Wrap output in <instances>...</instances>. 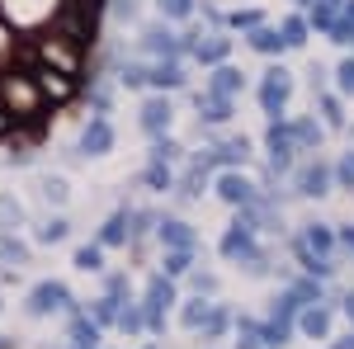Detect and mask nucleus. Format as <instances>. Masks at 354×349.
Instances as JSON below:
<instances>
[{
	"label": "nucleus",
	"mask_w": 354,
	"mask_h": 349,
	"mask_svg": "<svg viewBox=\"0 0 354 349\" xmlns=\"http://www.w3.org/2000/svg\"><path fill=\"white\" fill-rule=\"evenodd\" d=\"M137 57H147V62H185L189 57V38L180 33L175 24H142L137 33Z\"/></svg>",
	"instance_id": "1"
},
{
	"label": "nucleus",
	"mask_w": 354,
	"mask_h": 349,
	"mask_svg": "<svg viewBox=\"0 0 354 349\" xmlns=\"http://www.w3.org/2000/svg\"><path fill=\"white\" fill-rule=\"evenodd\" d=\"M255 100H260V113L265 118H288V104H293V71L288 66H279V62H270L265 66V76H260V85H255Z\"/></svg>",
	"instance_id": "2"
},
{
	"label": "nucleus",
	"mask_w": 354,
	"mask_h": 349,
	"mask_svg": "<svg viewBox=\"0 0 354 349\" xmlns=\"http://www.w3.org/2000/svg\"><path fill=\"white\" fill-rule=\"evenodd\" d=\"M288 194H293V198H326V194H335V170H330V161L312 156V161L293 165Z\"/></svg>",
	"instance_id": "3"
},
{
	"label": "nucleus",
	"mask_w": 354,
	"mask_h": 349,
	"mask_svg": "<svg viewBox=\"0 0 354 349\" xmlns=\"http://www.w3.org/2000/svg\"><path fill=\"white\" fill-rule=\"evenodd\" d=\"M265 156H270V170L274 175H293V165H298V142H293V128H288V118H274L270 128H265Z\"/></svg>",
	"instance_id": "4"
},
{
	"label": "nucleus",
	"mask_w": 354,
	"mask_h": 349,
	"mask_svg": "<svg viewBox=\"0 0 354 349\" xmlns=\"http://www.w3.org/2000/svg\"><path fill=\"white\" fill-rule=\"evenodd\" d=\"M28 317H53V312H76V297L62 279H43L28 288V302H24Z\"/></svg>",
	"instance_id": "5"
},
{
	"label": "nucleus",
	"mask_w": 354,
	"mask_h": 349,
	"mask_svg": "<svg viewBox=\"0 0 354 349\" xmlns=\"http://www.w3.org/2000/svg\"><path fill=\"white\" fill-rule=\"evenodd\" d=\"M185 38H189V57L198 62V66H222V62L232 57L227 28H222V33H213V28H189Z\"/></svg>",
	"instance_id": "6"
},
{
	"label": "nucleus",
	"mask_w": 354,
	"mask_h": 349,
	"mask_svg": "<svg viewBox=\"0 0 354 349\" xmlns=\"http://www.w3.org/2000/svg\"><path fill=\"white\" fill-rule=\"evenodd\" d=\"M113 147H118V133H113V123L109 118H85V128H81V137H76V151L81 156H90V161H100V156H109Z\"/></svg>",
	"instance_id": "7"
},
{
	"label": "nucleus",
	"mask_w": 354,
	"mask_h": 349,
	"mask_svg": "<svg viewBox=\"0 0 354 349\" xmlns=\"http://www.w3.org/2000/svg\"><path fill=\"white\" fill-rule=\"evenodd\" d=\"M213 194H218L227 208H245V203L260 198V185L245 180L241 170H218V175H213Z\"/></svg>",
	"instance_id": "8"
},
{
	"label": "nucleus",
	"mask_w": 354,
	"mask_h": 349,
	"mask_svg": "<svg viewBox=\"0 0 354 349\" xmlns=\"http://www.w3.org/2000/svg\"><path fill=\"white\" fill-rule=\"evenodd\" d=\"M255 250H260V236H255L250 227H241V222H232V227L218 236V255L227 260V265H236V269H241Z\"/></svg>",
	"instance_id": "9"
},
{
	"label": "nucleus",
	"mask_w": 354,
	"mask_h": 349,
	"mask_svg": "<svg viewBox=\"0 0 354 349\" xmlns=\"http://www.w3.org/2000/svg\"><path fill=\"white\" fill-rule=\"evenodd\" d=\"M170 123H175V100L170 95H147L142 109H137V128L147 137H161L170 133Z\"/></svg>",
	"instance_id": "10"
},
{
	"label": "nucleus",
	"mask_w": 354,
	"mask_h": 349,
	"mask_svg": "<svg viewBox=\"0 0 354 349\" xmlns=\"http://www.w3.org/2000/svg\"><path fill=\"white\" fill-rule=\"evenodd\" d=\"M28 76L38 81V90H43V100H48L53 109L71 104V100H76V90H81V81H76V76H62V71H53V66H33Z\"/></svg>",
	"instance_id": "11"
},
{
	"label": "nucleus",
	"mask_w": 354,
	"mask_h": 349,
	"mask_svg": "<svg viewBox=\"0 0 354 349\" xmlns=\"http://www.w3.org/2000/svg\"><path fill=\"white\" fill-rule=\"evenodd\" d=\"M180 302V283L175 279H165L161 269L147 279V288H142V312L147 317H165V307H175Z\"/></svg>",
	"instance_id": "12"
},
{
	"label": "nucleus",
	"mask_w": 354,
	"mask_h": 349,
	"mask_svg": "<svg viewBox=\"0 0 354 349\" xmlns=\"http://www.w3.org/2000/svg\"><path fill=\"white\" fill-rule=\"evenodd\" d=\"M189 85L185 62H147V90L151 95H180Z\"/></svg>",
	"instance_id": "13"
},
{
	"label": "nucleus",
	"mask_w": 354,
	"mask_h": 349,
	"mask_svg": "<svg viewBox=\"0 0 354 349\" xmlns=\"http://www.w3.org/2000/svg\"><path fill=\"white\" fill-rule=\"evenodd\" d=\"M156 241H161V250H198V232H194L185 217L161 213V222H156Z\"/></svg>",
	"instance_id": "14"
},
{
	"label": "nucleus",
	"mask_w": 354,
	"mask_h": 349,
	"mask_svg": "<svg viewBox=\"0 0 354 349\" xmlns=\"http://www.w3.org/2000/svg\"><path fill=\"white\" fill-rule=\"evenodd\" d=\"M194 109H198V123H203V128H222V123L236 118V100L213 95V90H198V95H194Z\"/></svg>",
	"instance_id": "15"
},
{
	"label": "nucleus",
	"mask_w": 354,
	"mask_h": 349,
	"mask_svg": "<svg viewBox=\"0 0 354 349\" xmlns=\"http://www.w3.org/2000/svg\"><path fill=\"white\" fill-rule=\"evenodd\" d=\"M293 260H298V269L302 274H312V279H335V274H340V265H335V255H317V250H312V245L302 241V236H293Z\"/></svg>",
	"instance_id": "16"
},
{
	"label": "nucleus",
	"mask_w": 354,
	"mask_h": 349,
	"mask_svg": "<svg viewBox=\"0 0 354 349\" xmlns=\"http://www.w3.org/2000/svg\"><path fill=\"white\" fill-rule=\"evenodd\" d=\"M208 185H213V170H203L198 161H189L185 170H175V198H180V203H198Z\"/></svg>",
	"instance_id": "17"
},
{
	"label": "nucleus",
	"mask_w": 354,
	"mask_h": 349,
	"mask_svg": "<svg viewBox=\"0 0 354 349\" xmlns=\"http://www.w3.org/2000/svg\"><path fill=\"white\" fill-rule=\"evenodd\" d=\"M330 326H335V307L330 302H317V307L298 312V335H307V340H330Z\"/></svg>",
	"instance_id": "18"
},
{
	"label": "nucleus",
	"mask_w": 354,
	"mask_h": 349,
	"mask_svg": "<svg viewBox=\"0 0 354 349\" xmlns=\"http://www.w3.org/2000/svg\"><path fill=\"white\" fill-rule=\"evenodd\" d=\"M203 90L236 100V95L245 90V71H241V66H232V62H222V66H208V81H203Z\"/></svg>",
	"instance_id": "19"
},
{
	"label": "nucleus",
	"mask_w": 354,
	"mask_h": 349,
	"mask_svg": "<svg viewBox=\"0 0 354 349\" xmlns=\"http://www.w3.org/2000/svg\"><path fill=\"white\" fill-rule=\"evenodd\" d=\"M245 48H250V53H260V57H270V62L288 53V43H283V28H279V24L250 28V33H245Z\"/></svg>",
	"instance_id": "20"
},
{
	"label": "nucleus",
	"mask_w": 354,
	"mask_h": 349,
	"mask_svg": "<svg viewBox=\"0 0 354 349\" xmlns=\"http://www.w3.org/2000/svg\"><path fill=\"white\" fill-rule=\"evenodd\" d=\"M283 283H288V293L298 297L302 307H317V302H326V297H330V283H326V279H312V274H288Z\"/></svg>",
	"instance_id": "21"
},
{
	"label": "nucleus",
	"mask_w": 354,
	"mask_h": 349,
	"mask_svg": "<svg viewBox=\"0 0 354 349\" xmlns=\"http://www.w3.org/2000/svg\"><path fill=\"white\" fill-rule=\"evenodd\" d=\"M288 128H293L298 151H312V156L322 151V142H326V123H322V118H307V113H302V118H288Z\"/></svg>",
	"instance_id": "22"
},
{
	"label": "nucleus",
	"mask_w": 354,
	"mask_h": 349,
	"mask_svg": "<svg viewBox=\"0 0 354 349\" xmlns=\"http://www.w3.org/2000/svg\"><path fill=\"white\" fill-rule=\"evenodd\" d=\"M95 241L104 245V250H128V203L123 208H113L109 217H104V227H100V236Z\"/></svg>",
	"instance_id": "23"
},
{
	"label": "nucleus",
	"mask_w": 354,
	"mask_h": 349,
	"mask_svg": "<svg viewBox=\"0 0 354 349\" xmlns=\"http://www.w3.org/2000/svg\"><path fill=\"white\" fill-rule=\"evenodd\" d=\"M156 222H161V213H156V208H128V245H133V250H142V245H147V236H156Z\"/></svg>",
	"instance_id": "24"
},
{
	"label": "nucleus",
	"mask_w": 354,
	"mask_h": 349,
	"mask_svg": "<svg viewBox=\"0 0 354 349\" xmlns=\"http://www.w3.org/2000/svg\"><path fill=\"white\" fill-rule=\"evenodd\" d=\"M232 321H236V317H232V307L213 297V307H208V317H203V326H198V335H203V340L213 345V340H222V335L232 330Z\"/></svg>",
	"instance_id": "25"
},
{
	"label": "nucleus",
	"mask_w": 354,
	"mask_h": 349,
	"mask_svg": "<svg viewBox=\"0 0 354 349\" xmlns=\"http://www.w3.org/2000/svg\"><path fill=\"white\" fill-rule=\"evenodd\" d=\"M298 236L312 245L317 255H335V250H340V236H335V227H330V222H307Z\"/></svg>",
	"instance_id": "26"
},
{
	"label": "nucleus",
	"mask_w": 354,
	"mask_h": 349,
	"mask_svg": "<svg viewBox=\"0 0 354 349\" xmlns=\"http://www.w3.org/2000/svg\"><path fill=\"white\" fill-rule=\"evenodd\" d=\"M147 161H156V165H175L185 161V142L180 137H170V133H161V137H151V151H147Z\"/></svg>",
	"instance_id": "27"
},
{
	"label": "nucleus",
	"mask_w": 354,
	"mask_h": 349,
	"mask_svg": "<svg viewBox=\"0 0 354 349\" xmlns=\"http://www.w3.org/2000/svg\"><path fill=\"white\" fill-rule=\"evenodd\" d=\"M85 104H90V113H95V118H109V113H113V85H109V76H90Z\"/></svg>",
	"instance_id": "28"
},
{
	"label": "nucleus",
	"mask_w": 354,
	"mask_h": 349,
	"mask_svg": "<svg viewBox=\"0 0 354 349\" xmlns=\"http://www.w3.org/2000/svg\"><path fill=\"white\" fill-rule=\"evenodd\" d=\"M71 349H100V326L90 321L85 312H71V330H66Z\"/></svg>",
	"instance_id": "29"
},
{
	"label": "nucleus",
	"mask_w": 354,
	"mask_h": 349,
	"mask_svg": "<svg viewBox=\"0 0 354 349\" xmlns=\"http://www.w3.org/2000/svg\"><path fill=\"white\" fill-rule=\"evenodd\" d=\"M28 255H33V250H28L24 236H15V232H0V265H5V269H24V265H28Z\"/></svg>",
	"instance_id": "30"
},
{
	"label": "nucleus",
	"mask_w": 354,
	"mask_h": 349,
	"mask_svg": "<svg viewBox=\"0 0 354 349\" xmlns=\"http://www.w3.org/2000/svg\"><path fill=\"white\" fill-rule=\"evenodd\" d=\"M317 113H322L326 133H340V128H345V104H340V95H330V90H317Z\"/></svg>",
	"instance_id": "31"
},
{
	"label": "nucleus",
	"mask_w": 354,
	"mask_h": 349,
	"mask_svg": "<svg viewBox=\"0 0 354 349\" xmlns=\"http://www.w3.org/2000/svg\"><path fill=\"white\" fill-rule=\"evenodd\" d=\"M142 189H147V194H175V170L147 161L142 165Z\"/></svg>",
	"instance_id": "32"
},
{
	"label": "nucleus",
	"mask_w": 354,
	"mask_h": 349,
	"mask_svg": "<svg viewBox=\"0 0 354 349\" xmlns=\"http://www.w3.org/2000/svg\"><path fill=\"white\" fill-rule=\"evenodd\" d=\"M66 236H71V222H66L62 213L43 217V222H38V232H33V241H38V245H62Z\"/></svg>",
	"instance_id": "33"
},
{
	"label": "nucleus",
	"mask_w": 354,
	"mask_h": 349,
	"mask_svg": "<svg viewBox=\"0 0 354 349\" xmlns=\"http://www.w3.org/2000/svg\"><path fill=\"white\" fill-rule=\"evenodd\" d=\"M38 198H43L48 208H66V198H71V185H66L62 175H38Z\"/></svg>",
	"instance_id": "34"
},
{
	"label": "nucleus",
	"mask_w": 354,
	"mask_h": 349,
	"mask_svg": "<svg viewBox=\"0 0 354 349\" xmlns=\"http://www.w3.org/2000/svg\"><path fill=\"white\" fill-rule=\"evenodd\" d=\"M283 43H288V53H302L307 43H312V24H307V15H288L283 19Z\"/></svg>",
	"instance_id": "35"
},
{
	"label": "nucleus",
	"mask_w": 354,
	"mask_h": 349,
	"mask_svg": "<svg viewBox=\"0 0 354 349\" xmlns=\"http://www.w3.org/2000/svg\"><path fill=\"white\" fill-rule=\"evenodd\" d=\"M194 260H198V250H165L161 255V274L165 279H189Z\"/></svg>",
	"instance_id": "36"
},
{
	"label": "nucleus",
	"mask_w": 354,
	"mask_h": 349,
	"mask_svg": "<svg viewBox=\"0 0 354 349\" xmlns=\"http://www.w3.org/2000/svg\"><path fill=\"white\" fill-rule=\"evenodd\" d=\"M208 307H213V297H180V326L185 330H198L203 326V317H208Z\"/></svg>",
	"instance_id": "37"
},
{
	"label": "nucleus",
	"mask_w": 354,
	"mask_h": 349,
	"mask_svg": "<svg viewBox=\"0 0 354 349\" xmlns=\"http://www.w3.org/2000/svg\"><path fill=\"white\" fill-rule=\"evenodd\" d=\"M24 222H28V208L15 194H0V232H19Z\"/></svg>",
	"instance_id": "38"
},
{
	"label": "nucleus",
	"mask_w": 354,
	"mask_h": 349,
	"mask_svg": "<svg viewBox=\"0 0 354 349\" xmlns=\"http://www.w3.org/2000/svg\"><path fill=\"white\" fill-rule=\"evenodd\" d=\"M71 265L81 269V274H104V245L90 241V245H76V255H71Z\"/></svg>",
	"instance_id": "39"
},
{
	"label": "nucleus",
	"mask_w": 354,
	"mask_h": 349,
	"mask_svg": "<svg viewBox=\"0 0 354 349\" xmlns=\"http://www.w3.org/2000/svg\"><path fill=\"white\" fill-rule=\"evenodd\" d=\"M156 10H161L165 24H189L198 15V0H156Z\"/></svg>",
	"instance_id": "40"
},
{
	"label": "nucleus",
	"mask_w": 354,
	"mask_h": 349,
	"mask_svg": "<svg viewBox=\"0 0 354 349\" xmlns=\"http://www.w3.org/2000/svg\"><path fill=\"white\" fill-rule=\"evenodd\" d=\"M293 330H298V326H288V321H274V317H265V321H260V345H265V349H283Z\"/></svg>",
	"instance_id": "41"
},
{
	"label": "nucleus",
	"mask_w": 354,
	"mask_h": 349,
	"mask_svg": "<svg viewBox=\"0 0 354 349\" xmlns=\"http://www.w3.org/2000/svg\"><path fill=\"white\" fill-rule=\"evenodd\" d=\"M118 312H123V302H118V297H95V302H90V321L100 326V330H104V326H118Z\"/></svg>",
	"instance_id": "42"
},
{
	"label": "nucleus",
	"mask_w": 354,
	"mask_h": 349,
	"mask_svg": "<svg viewBox=\"0 0 354 349\" xmlns=\"http://www.w3.org/2000/svg\"><path fill=\"white\" fill-rule=\"evenodd\" d=\"M298 312H302V302H298L293 293H288V288L274 297V307H270V317H274V321H288V326H298Z\"/></svg>",
	"instance_id": "43"
},
{
	"label": "nucleus",
	"mask_w": 354,
	"mask_h": 349,
	"mask_svg": "<svg viewBox=\"0 0 354 349\" xmlns=\"http://www.w3.org/2000/svg\"><path fill=\"white\" fill-rule=\"evenodd\" d=\"M118 330H123V335H142V330H147V312H142V302H128V307L118 312Z\"/></svg>",
	"instance_id": "44"
},
{
	"label": "nucleus",
	"mask_w": 354,
	"mask_h": 349,
	"mask_svg": "<svg viewBox=\"0 0 354 349\" xmlns=\"http://www.w3.org/2000/svg\"><path fill=\"white\" fill-rule=\"evenodd\" d=\"M241 274H245V279H270V274H274V255L260 245V250H255V255L241 265Z\"/></svg>",
	"instance_id": "45"
},
{
	"label": "nucleus",
	"mask_w": 354,
	"mask_h": 349,
	"mask_svg": "<svg viewBox=\"0 0 354 349\" xmlns=\"http://www.w3.org/2000/svg\"><path fill=\"white\" fill-rule=\"evenodd\" d=\"M218 288H222L218 274H208V269H194L189 274V293L194 297H218Z\"/></svg>",
	"instance_id": "46"
},
{
	"label": "nucleus",
	"mask_w": 354,
	"mask_h": 349,
	"mask_svg": "<svg viewBox=\"0 0 354 349\" xmlns=\"http://www.w3.org/2000/svg\"><path fill=\"white\" fill-rule=\"evenodd\" d=\"M260 24H265L260 10H232L227 15V28H236V33H250V28H260Z\"/></svg>",
	"instance_id": "47"
},
{
	"label": "nucleus",
	"mask_w": 354,
	"mask_h": 349,
	"mask_svg": "<svg viewBox=\"0 0 354 349\" xmlns=\"http://www.w3.org/2000/svg\"><path fill=\"white\" fill-rule=\"evenodd\" d=\"M118 24H142V0H109Z\"/></svg>",
	"instance_id": "48"
},
{
	"label": "nucleus",
	"mask_w": 354,
	"mask_h": 349,
	"mask_svg": "<svg viewBox=\"0 0 354 349\" xmlns=\"http://www.w3.org/2000/svg\"><path fill=\"white\" fill-rule=\"evenodd\" d=\"M104 293L118 297V302H128V297H133V279H128L123 269H118V274H104Z\"/></svg>",
	"instance_id": "49"
},
{
	"label": "nucleus",
	"mask_w": 354,
	"mask_h": 349,
	"mask_svg": "<svg viewBox=\"0 0 354 349\" xmlns=\"http://www.w3.org/2000/svg\"><path fill=\"white\" fill-rule=\"evenodd\" d=\"M330 170H335V189H350V194H354V147L330 165Z\"/></svg>",
	"instance_id": "50"
},
{
	"label": "nucleus",
	"mask_w": 354,
	"mask_h": 349,
	"mask_svg": "<svg viewBox=\"0 0 354 349\" xmlns=\"http://www.w3.org/2000/svg\"><path fill=\"white\" fill-rule=\"evenodd\" d=\"M330 76H335V90H340V95H354V53L340 57V66H335Z\"/></svg>",
	"instance_id": "51"
},
{
	"label": "nucleus",
	"mask_w": 354,
	"mask_h": 349,
	"mask_svg": "<svg viewBox=\"0 0 354 349\" xmlns=\"http://www.w3.org/2000/svg\"><path fill=\"white\" fill-rule=\"evenodd\" d=\"M326 38L335 43V48H354V24H350V19H340V15H335V24L326 28Z\"/></svg>",
	"instance_id": "52"
},
{
	"label": "nucleus",
	"mask_w": 354,
	"mask_h": 349,
	"mask_svg": "<svg viewBox=\"0 0 354 349\" xmlns=\"http://www.w3.org/2000/svg\"><path fill=\"white\" fill-rule=\"evenodd\" d=\"M335 307L345 312V321L354 326V288H345V293H335Z\"/></svg>",
	"instance_id": "53"
},
{
	"label": "nucleus",
	"mask_w": 354,
	"mask_h": 349,
	"mask_svg": "<svg viewBox=\"0 0 354 349\" xmlns=\"http://www.w3.org/2000/svg\"><path fill=\"white\" fill-rule=\"evenodd\" d=\"M335 236H340V250H345V255H354V222L335 227Z\"/></svg>",
	"instance_id": "54"
},
{
	"label": "nucleus",
	"mask_w": 354,
	"mask_h": 349,
	"mask_svg": "<svg viewBox=\"0 0 354 349\" xmlns=\"http://www.w3.org/2000/svg\"><path fill=\"white\" fill-rule=\"evenodd\" d=\"M326 66H312V71H307V81H312V95H317V90H326Z\"/></svg>",
	"instance_id": "55"
},
{
	"label": "nucleus",
	"mask_w": 354,
	"mask_h": 349,
	"mask_svg": "<svg viewBox=\"0 0 354 349\" xmlns=\"http://www.w3.org/2000/svg\"><path fill=\"white\" fill-rule=\"evenodd\" d=\"M330 349H354V330H350V335H340V340H330Z\"/></svg>",
	"instance_id": "56"
},
{
	"label": "nucleus",
	"mask_w": 354,
	"mask_h": 349,
	"mask_svg": "<svg viewBox=\"0 0 354 349\" xmlns=\"http://www.w3.org/2000/svg\"><path fill=\"white\" fill-rule=\"evenodd\" d=\"M340 19H350V24H354V0H345V5H340Z\"/></svg>",
	"instance_id": "57"
},
{
	"label": "nucleus",
	"mask_w": 354,
	"mask_h": 349,
	"mask_svg": "<svg viewBox=\"0 0 354 349\" xmlns=\"http://www.w3.org/2000/svg\"><path fill=\"white\" fill-rule=\"evenodd\" d=\"M317 5H322V10H335V15H340V5H345V0H317Z\"/></svg>",
	"instance_id": "58"
},
{
	"label": "nucleus",
	"mask_w": 354,
	"mask_h": 349,
	"mask_svg": "<svg viewBox=\"0 0 354 349\" xmlns=\"http://www.w3.org/2000/svg\"><path fill=\"white\" fill-rule=\"evenodd\" d=\"M293 5H298L302 15H307V10H312V5H317V0H293Z\"/></svg>",
	"instance_id": "59"
},
{
	"label": "nucleus",
	"mask_w": 354,
	"mask_h": 349,
	"mask_svg": "<svg viewBox=\"0 0 354 349\" xmlns=\"http://www.w3.org/2000/svg\"><path fill=\"white\" fill-rule=\"evenodd\" d=\"M19 345V340H10V335H0V349H15Z\"/></svg>",
	"instance_id": "60"
},
{
	"label": "nucleus",
	"mask_w": 354,
	"mask_h": 349,
	"mask_svg": "<svg viewBox=\"0 0 354 349\" xmlns=\"http://www.w3.org/2000/svg\"><path fill=\"white\" fill-rule=\"evenodd\" d=\"M142 349H156V345H142Z\"/></svg>",
	"instance_id": "61"
},
{
	"label": "nucleus",
	"mask_w": 354,
	"mask_h": 349,
	"mask_svg": "<svg viewBox=\"0 0 354 349\" xmlns=\"http://www.w3.org/2000/svg\"><path fill=\"white\" fill-rule=\"evenodd\" d=\"M0 312H5V302H0Z\"/></svg>",
	"instance_id": "62"
}]
</instances>
